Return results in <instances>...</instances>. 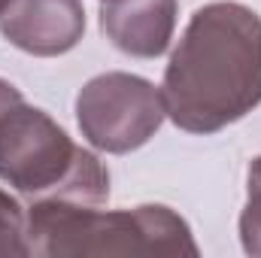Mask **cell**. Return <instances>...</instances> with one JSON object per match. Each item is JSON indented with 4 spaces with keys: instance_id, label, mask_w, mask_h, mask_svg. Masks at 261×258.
Instances as JSON below:
<instances>
[{
    "instance_id": "6da1fadb",
    "label": "cell",
    "mask_w": 261,
    "mask_h": 258,
    "mask_svg": "<svg viewBox=\"0 0 261 258\" xmlns=\"http://www.w3.org/2000/svg\"><path fill=\"white\" fill-rule=\"evenodd\" d=\"M164 110L189 134H216L261 104V18L243 3L200 6L161 82Z\"/></svg>"
},
{
    "instance_id": "7a4b0ae2",
    "label": "cell",
    "mask_w": 261,
    "mask_h": 258,
    "mask_svg": "<svg viewBox=\"0 0 261 258\" xmlns=\"http://www.w3.org/2000/svg\"><path fill=\"white\" fill-rule=\"evenodd\" d=\"M31 255H197L192 228L170 207L100 210V203L34 200L28 213Z\"/></svg>"
},
{
    "instance_id": "3957f363",
    "label": "cell",
    "mask_w": 261,
    "mask_h": 258,
    "mask_svg": "<svg viewBox=\"0 0 261 258\" xmlns=\"http://www.w3.org/2000/svg\"><path fill=\"white\" fill-rule=\"evenodd\" d=\"M0 179L34 200L103 203L110 170L67 131L24 100L0 116Z\"/></svg>"
},
{
    "instance_id": "277c9868",
    "label": "cell",
    "mask_w": 261,
    "mask_h": 258,
    "mask_svg": "<svg viewBox=\"0 0 261 258\" xmlns=\"http://www.w3.org/2000/svg\"><path fill=\"white\" fill-rule=\"evenodd\" d=\"M167 119L161 88L134 73H103L85 82L76 97L82 137L103 152L125 155L155 137Z\"/></svg>"
},
{
    "instance_id": "5b68a950",
    "label": "cell",
    "mask_w": 261,
    "mask_h": 258,
    "mask_svg": "<svg viewBox=\"0 0 261 258\" xmlns=\"http://www.w3.org/2000/svg\"><path fill=\"white\" fill-rule=\"evenodd\" d=\"M0 34L28 55H64L85 34L82 0H9Z\"/></svg>"
},
{
    "instance_id": "8992f818",
    "label": "cell",
    "mask_w": 261,
    "mask_h": 258,
    "mask_svg": "<svg viewBox=\"0 0 261 258\" xmlns=\"http://www.w3.org/2000/svg\"><path fill=\"white\" fill-rule=\"evenodd\" d=\"M176 12V0H107L100 9V28L125 55L158 58L173 40Z\"/></svg>"
},
{
    "instance_id": "52a82bcc",
    "label": "cell",
    "mask_w": 261,
    "mask_h": 258,
    "mask_svg": "<svg viewBox=\"0 0 261 258\" xmlns=\"http://www.w3.org/2000/svg\"><path fill=\"white\" fill-rule=\"evenodd\" d=\"M0 255H31L28 216L12 194L0 189Z\"/></svg>"
},
{
    "instance_id": "ba28073f",
    "label": "cell",
    "mask_w": 261,
    "mask_h": 258,
    "mask_svg": "<svg viewBox=\"0 0 261 258\" xmlns=\"http://www.w3.org/2000/svg\"><path fill=\"white\" fill-rule=\"evenodd\" d=\"M249 197L240 216V240L249 255H261V155L249 164Z\"/></svg>"
},
{
    "instance_id": "9c48e42d",
    "label": "cell",
    "mask_w": 261,
    "mask_h": 258,
    "mask_svg": "<svg viewBox=\"0 0 261 258\" xmlns=\"http://www.w3.org/2000/svg\"><path fill=\"white\" fill-rule=\"evenodd\" d=\"M15 104H21V91H18L12 82L0 79V116H3L9 107H15Z\"/></svg>"
},
{
    "instance_id": "30bf717a",
    "label": "cell",
    "mask_w": 261,
    "mask_h": 258,
    "mask_svg": "<svg viewBox=\"0 0 261 258\" xmlns=\"http://www.w3.org/2000/svg\"><path fill=\"white\" fill-rule=\"evenodd\" d=\"M9 6V0H0V15H3V9Z\"/></svg>"
}]
</instances>
